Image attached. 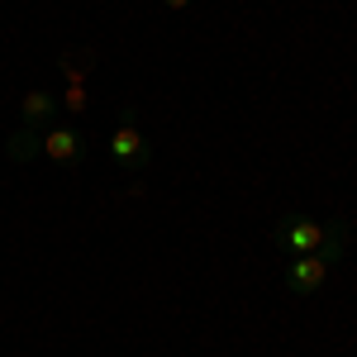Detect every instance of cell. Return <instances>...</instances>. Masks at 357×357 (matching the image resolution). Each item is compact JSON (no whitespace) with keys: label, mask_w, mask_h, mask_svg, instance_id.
Here are the masks:
<instances>
[{"label":"cell","mask_w":357,"mask_h":357,"mask_svg":"<svg viewBox=\"0 0 357 357\" xmlns=\"http://www.w3.org/2000/svg\"><path fill=\"white\" fill-rule=\"evenodd\" d=\"M167 10H186V5H191V0H162Z\"/></svg>","instance_id":"cell-9"},{"label":"cell","mask_w":357,"mask_h":357,"mask_svg":"<svg viewBox=\"0 0 357 357\" xmlns=\"http://www.w3.org/2000/svg\"><path fill=\"white\" fill-rule=\"evenodd\" d=\"M319 243H324V224L310 220V215H291L286 229H281V248L296 252V257H301V252H314Z\"/></svg>","instance_id":"cell-4"},{"label":"cell","mask_w":357,"mask_h":357,"mask_svg":"<svg viewBox=\"0 0 357 357\" xmlns=\"http://www.w3.org/2000/svg\"><path fill=\"white\" fill-rule=\"evenodd\" d=\"M38 148H43V138H38V129H29V124H24L15 138H10V158H15V162H29Z\"/></svg>","instance_id":"cell-6"},{"label":"cell","mask_w":357,"mask_h":357,"mask_svg":"<svg viewBox=\"0 0 357 357\" xmlns=\"http://www.w3.org/2000/svg\"><path fill=\"white\" fill-rule=\"evenodd\" d=\"M67 110H86V91H82V86L67 91Z\"/></svg>","instance_id":"cell-8"},{"label":"cell","mask_w":357,"mask_h":357,"mask_svg":"<svg viewBox=\"0 0 357 357\" xmlns=\"http://www.w3.org/2000/svg\"><path fill=\"white\" fill-rule=\"evenodd\" d=\"M110 158L124 167V172H143V167H148V138L138 134L134 114H124V124L110 134Z\"/></svg>","instance_id":"cell-1"},{"label":"cell","mask_w":357,"mask_h":357,"mask_svg":"<svg viewBox=\"0 0 357 357\" xmlns=\"http://www.w3.org/2000/svg\"><path fill=\"white\" fill-rule=\"evenodd\" d=\"M343 248H348V229H343V224H333V229H324V243L314 248V257L338 262V257H343Z\"/></svg>","instance_id":"cell-7"},{"label":"cell","mask_w":357,"mask_h":357,"mask_svg":"<svg viewBox=\"0 0 357 357\" xmlns=\"http://www.w3.org/2000/svg\"><path fill=\"white\" fill-rule=\"evenodd\" d=\"M43 153H48L57 167H77L86 158V134L72 129V124H57V129L43 134Z\"/></svg>","instance_id":"cell-2"},{"label":"cell","mask_w":357,"mask_h":357,"mask_svg":"<svg viewBox=\"0 0 357 357\" xmlns=\"http://www.w3.org/2000/svg\"><path fill=\"white\" fill-rule=\"evenodd\" d=\"M20 110H24V124H29V129H38V124H48V119H53L57 100L48 96V91H29V96H24V105H20Z\"/></svg>","instance_id":"cell-5"},{"label":"cell","mask_w":357,"mask_h":357,"mask_svg":"<svg viewBox=\"0 0 357 357\" xmlns=\"http://www.w3.org/2000/svg\"><path fill=\"white\" fill-rule=\"evenodd\" d=\"M324 276H329V262L314 257V252H301V257H291V267H286V286H291L296 296H314V291L324 286Z\"/></svg>","instance_id":"cell-3"}]
</instances>
